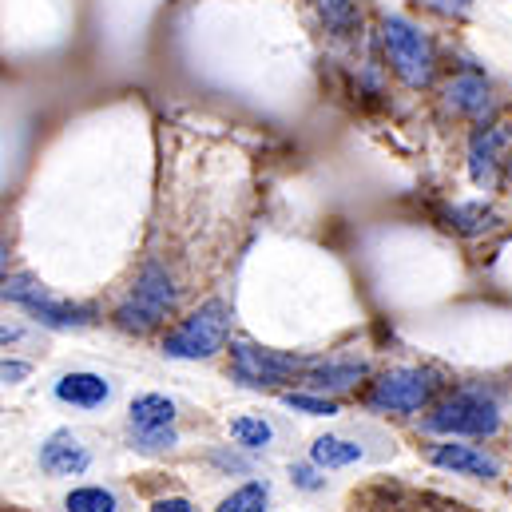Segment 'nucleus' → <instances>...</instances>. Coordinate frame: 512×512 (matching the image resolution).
<instances>
[{"mask_svg": "<svg viewBox=\"0 0 512 512\" xmlns=\"http://www.w3.org/2000/svg\"><path fill=\"white\" fill-rule=\"evenodd\" d=\"M128 437L131 449L139 453H167L179 445L175 433V401L163 393H143L128 409Z\"/></svg>", "mask_w": 512, "mask_h": 512, "instance_id": "obj_8", "label": "nucleus"}, {"mask_svg": "<svg viewBox=\"0 0 512 512\" xmlns=\"http://www.w3.org/2000/svg\"><path fill=\"white\" fill-rule=\"evenodd\" d=\"M4 302L20 306L24 314H32V318H36L40 326H48V330H84V326H92V318H96L92 306L64 302V298H56L44 282H36V278H28V274H8V278H4Z\"/></svg>", "mask_w": 512, "mask_h": 512, "instance_id": "obj_3", "label": "nucleus"}, {"mask_svg": "<svg viewBox=\"0 0 512 512\" xmlns=\"http://www.w3.org/2000/svg\"><path fill=\"white\" fill-rule=\"evenodd\" d=\"M501 143H505V131L501 128H485L473 135V147H469V175H473V183H489L493 179L497 147Z\"/></svg>", "mask_w": 512, "mask_h": 512, "instance_id": "obj_15", "label": "nucleus"}, {"mask_svg": "<svg viewBox=\"0 0 512 512\" xmlns=\"http://www.w3.org/2000/svg\"><path fill=\"white\" fill-rule=\"evenodd\" d=\"M421 429L441 437H493L501 429V405L485 389H457L421 417Z\"/></svg>", "mask_w": 512, "mask_h": 512, "instance_id": "obj_1", "label": "nucleus"}, {"mask_svg": "<svg viewBox=\"0 0 512 512\" xmlns=\"http://www.w3.org/2000/svg\"><path fill=\"white\" fill-rule=\"evenodd\" d=\"M449 219H453L461 231H481V227H489V215H485L481 207H473V211L457 207V211H449Z\"/></svg>", "mask_w": 512, "mask_h": 512, "instance_id": "obj_22", "label": "nucleus"}, {"mask_svg": "<svg viewBox=\"0 0 512 512\" xmlns=\"http://www.w3.org/2000/svg\"><path fill=\"white\" fill-rule=\"evenodd\" d=\"M231 437H235L239 449L258 453V449H270V445H274L278 425H274L270 417H262V413H243V417L231 421Z\"/></svg>", "mask_w": 512, "mask_h": 512, "instance_id": "obj_16", "label": "nucleus"}, {"mask_svg": "<svg viewBox=\"0 0 512 512\" xmlns=\"http://www.w3.org/2000/svg\"><path fill=\"white\" fill-rule=\"evenodd\" d=\"M314 362L302 358V354H278V350H262L255 342L239 338L231 342V374L239 385H251V389H262V385H286L294 382L298 374H306Z\"/></svg>", "mask_w": 512, "mask_h": 512, "instance_id": "obj_7", "label": "nucleus"}, {"mask_svg": "<svg viewBox=\"0 0 512 512\" xmlns=\"http://www.w3.org/2000/svg\"><path fill=\"white\" fill-rule=\"evenodd\" d=\"M88 465H92V449L72 429H56L40 445V469L48 477H80Z\"/></svg>", "mask_w": 512, "mask_h": 512, "instance_id": "obj_12", "label": "nucleus"}, {"mask_svg": "<svg viewBox=\"0 0 512 512\" xmlns=\"http://www.w3.org/2000/svg\"><path fill=\"white\" fill-rule=\"evenodd\" d=\"M318 469H322V465H294V469H290V481H294L298 489H306V493H318V489H326V477H318Z\"/></svg>", "mask_w": 512, "mask_h": 512, "instance_id": "obj_21", "label": "nucleus"}, {"mask_svg": "<svg viewBox=\"0 0 512 512\" xmlns=\"http://www.w3.org/2000/svg\"><path fill=\"white\" fill-rule=\"evenodd\" d=\"M445 108H453L457 116L481 120V116L493 108V92H489V84H485L477 72H461V76H453L449 88H445Z\"/></svg>", "mask_w": 512, "mask_h": 512, "instance_id": "obj_14", "label": "nucleus"}, {"mask_svg": "<svg viewBox=\"0 0 512 512\" xmlns=\"http://www.w3.org/2000/svg\"><path fill=\"white\" fill-rule=\"evenodd\" d=\"M370 374V366L366 362H350V358H322V362H314L310 370H306V389L310 393H342V389H350V385H358L362 378Z\"/></svg>", "mask_w": 512, "mask_h": 512, "instance_id": "obj_13", "label": "nucleus"}, {"mask_svg": "<svg viewBox=\"0 0 512 512\" xmlns=\"http://www.w3.org/2000/svg\"><path fill=\"white\" fill-rule=\"evenodd\" d=\"M52 397L64 405V409H80V413H96V409H108L112 397H116V382L108 374H96V370H68L52 382Z\"/></svg>", "mask_w": 512, "mask_h": 512, "instance_id": "obj_10", "label": "nucleus"}, {"mask_svg": "<svg viewBox=\"0 0 512 512\" xmlns=\"http://www.w3.org/2000/svg\"><path fill=\"white\" fill-rule=\"evenodd\" d=\"M266 505H270V485L266 481H247L215 512H266Z\"/></svg>", "mask_w": 512, "mask_h": 512, "instance_id": "obj_19", "label": "nucleus"}, {"mask_svg": "<svg viewBox=\"0 0 512 512\" xmlns=\"http://www.w3.org/2000/svg\"><path fill=\"white\" fill-rule=\"evenodd\" d=\"M382 44L385 56L393 64V72L409 84V88H425L433 80V44L429 36L405 20V16H385L382 24Z\"/></svg>", "mask_w": 512, "mask_h": 512, "instance_id": "obj_5", "label": "nucleus"}, {"mask_svg": "<svg viewBox=\"0 0 512 512\" xmlns=\"http://www.w3.org/2000/svg\"><path fill=\"white\" fill-rule=\"evenodd\" d=\"M385 453H389V441L370 425H354V429H342V433H322L310 445V461L322 465V469H350V465L382 461Z\"/></svg>", "mask_w": 512, "mask_h": 512, "instance_id": "obj_9", "label": "nucleus"}, {"mask_svg": "<svg viewBox=\"0 0 512 512\" xmlns=\"http://www.w3.org/2000/svg\"><path fill=\"white\" fill-rule=\"evenodd\" d=\"M429 461L437 469H445V473H457V477H477V481H497L501 477V461L493 453L477 449V445H453V441H445V445H433L429 449Z\"/></svg>", "mask_w": 512, "mask_h": 512, "instance_id": "obj_11", "label": "nucleus"}, {"mask_svg": "<svg viewBox=\"0 0 512 512\" xmlns=\"http://www.w3.org/2000/svg\"><path fill=\"white\" fill-rule=\"evenodd\" d=\"M437 389H441V374L437 370L397 366V370H389V374H382L374 382L366 405L374 413H417V409H425L433 401Z\"/></svg>", "mask_w": 512, "mask_h": 512, "instance_id": "obj_6", "label": "nucleus"}, {"mask_svg": "<svg viewBox=\"0 0 512 512\" xmlns=\"http://www.w3.org/2000/svg\"><path fill=\"white\" fill-rule=\"evenodd\" d=\"M437 12H449V16H461V12H469L473 8V0H429Z\"/></svg>", "mask_w": 512, "mask_h": 512, "instance_id": "obj_25", "label": "nucleus"}, {"mask_svg": "<svg viewBox=\"0 0 512 512\" xmlns=\"http://www.w3.org/2000/svg\"><path fill=\"white\" fill-rule=\"evenodd\" d=\"M175 310V286L171 274L159 262H147L131 286V294L124 298V306L116 310V326L128 334H147L155 330L167 314Z\"/></svg>", "mask_w": 512, "mask_h": 512, "instance_id": "obj_4", "label": "nucleus"}, {"mask_svg": "<svg viewBox=\"0 0 512 512\" xmlns=\"http://www.w3.org/2000/svg\"><path fill=\"white\" fill-rule=\"evenodd\" d=\"M64 509L68 512H120V497H116V489L84 485V489H72V493L64 497Z\"/></svg>", "mask_w": 512, "mask_h": 512, "instance_id": "obj_17", "label": "nucleus"}, {"mask_svg": "<svg viewBox=\"0 0 512 512\" xmlns=\"http://www.w3.org/2000/svg\"><path fill=\"white\" fill-rule=\"evenodd\" d=\"M151 512H195V505L187 497H163V501L151 505Z\"/></svg>", "mask_w": 512, "mask_h": 512, "instance_id": "obj_23", "label": "nucleus"}, {"mask_svg": "<svg viewBox=\"0 0 512 512\" xmlns=\"http://www.w3.org/2000/svg\"><path fill=\"white\" fill-rule=\"evenodd\" d=\"M32 374V366H24V362H4V370H0V378L8 385H16V382H24Z\"/></svg>", "mask_w": 512, "mask_h": 512, "instance_id": "obj_24", "label": "nucleus"}, {"mask_svg": "<svg viewBox=\"0 0 512 512\" xmlns=\"http://www.w3.org/2000/svg\"><path fill=\"white\" fill-rule=\"evenodd\" d=\"M227 338H231V306L223 298H211L163 338V354L179 362H199V358L219 354Z\"/></svg>", "mask_w": 512, "mask_h": 512, "instance_id": "obj_2", "label": "nucleus"}, {"mask_svg": "<svg viewBox=\"0 0 512 512\" xmlns=\"http://www.w3.org/2000/svg\"><path fill=\"white\" fill-rule=\"evenodd\" d=\"M282 405H286V409H298V413H306V417H334V413H338V401L326 397V393H286Z\"/></svg>", "mask_w": 512, "mask_h": 512, "instance_id": "obj_20", "label": "nucleus"}, {"mask_svg": "<svg viewBox=\"0 0 512 512\" xmlns=\"http://www.w3.org/2000/svg\"><path fill=\"white\" fill-rule=\"evenodd\" d=\"M318 16L326 20V28H330L334 36H350V32L362 24L354 0H318Z\"/></svg>", "mask_w": 512, "mask_h": 512, "instance_id": "obj_18", "label": "nucleus"}]
</instances>
